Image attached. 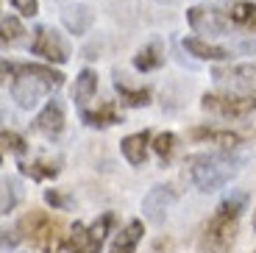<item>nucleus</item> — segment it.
Returning a JSON list of instances; mask_svg holds the SVG:
<instances>
[{"label":"nucleus","mask_w":256,"mask_h":253,"mask_svg":"<svg viewBox=\"0 0 256 253\" xmlns=\"http://www.w3.org/2000/svg\"><path fill=\"white\" fill-rule=\"evenodd\" d=\"M3 76L8 78L12 100L26 112L36 108L45 98H50L56 89L64 86V72L53 70V64H17L6 58Z\"/></svg>","instance_id":"nucleus-1"},{"label":"nucleus","mask_w":256,"mask_h":253,"mask_svg":"<svg viewBox=\"0 0 256 253\" xmlns=\"http://www.w3.org/2000/svg\"><path fill=\"white\" fill-rule=\"evenodd\" d=\"M248 162V150L242 148H218L190 156V178L198 192H218L231 178H237Z\"/></svg>","instance_id":"nucleus-2"},{"label":"nucleus","mask_w":256,"mask_h":253,"mask_svg":"<svg viewBox=\"0 0 256 253\" xmlns=\"http://www.w3.org/2000/svg\"><path fill=\"white\" fill-rule=\"evenodd\" d=\"M248 206V195L242 190H231L223 200L218 203L214 214L204 226V250L206 253H228L234 240H237L240 217Z\"/></svg>","instance_id":"nucleus-3"},{"label":"nucleus","mask_w":256,"mask_h":253,"mask_svg":"<svg viewBox=\"0 0 256 253\" xmlns=\"http://www.w3.org/2000/svg\"><path fill=\"white\" fill-rule=\"evenodd\" d=\"M17 231L39 253H56L62 248H67V234H70V228H64V222L58 217L48 214V212H31V214H26L17 222Z\"/></svg>","instance_id":"nucleus-4"},{"label":"nucleus","mask_w":256,"mask_h":253,"mask_svg":"<svg viewBox=\"0 0 256 253\" xmlns=\"http://www.w3.org/2000/svg\"><path fill=\"white\" fill-rule=\"evenodd\" d=\"M114 212H106L103 217H98L92 226L84 222H72L70 234H67V253H100L103 245L109 242V234L114 228Z\"/></svg>","instance_id":"nucleus-5"},{"label":"nucleus","mask_w":256,"mask_h":253,"mask_svg":"<svg viewBox=\"0 0 256 253\" xmlns=\"http://www.w3.org/2000/svg\"><path fill=\"white\" fill-rule=\"evenodd\" d=\"M186 22L195 34L200 36H231L237 31L234 22L226 14V6H209V3H200V6H190L186 8Z\"/></svg>","instance_id":"nucleus-6"},{"label":"nucleus","mask_w":256,"mask_h":253,"mask_svg":"<svg viewBox=\"0 0 256 253\" xmlns=\"http://www.w3.org/2000/svg\"><path fill=\"white\" fill-rule=\"evenodd\" d=\"M200 108L214 117H228V120H240L256 112V95H240V92H206L200 98Z\"/></svg>","instance_id":"nucleus-7"},{"label":"nucleus","mask_w":256,"mask_h":253,"mask_svg":"<svg viewBox=\"0 0 256 253\" xmlns=\"http://www.w3.org/2000/svg\"><path fill=\"white\" fill-rule=\"evenodd\" d=\"M31 53L39 58H45L48 64H56V67H62V64L70 62L72 56V48L70 42H67V36H64L62 31H56V28L50 26H36L34 28V36H31Z\"/></svg>","instance_id":"nucleus-8"},{"label":"nucleus","mask_w":256,"mask_h":253,"mask_svg":"<svg viewBox=\"0 0 256 253\" xmlns=\"http://www.w3.org/2000/svg\"><path fill=\"white\" fill-rule=\"evenodd\" d=\"M212 78L223 92H240V95H256V64H226L214 67Z\"/></svg>","instance_id":"nucleus-9"},{"label":"nucleus","mask_w":256,"mask_h":253,"mask_svg":"<svg viewBox=\"0 0 256 253\" xmlns=\"http://www.w3.org/2000/svg\"><path fill=\"white\" fill-rule=\"evenodd\" d=\"M173 203H176L173 186H167V184L154 186V190L142 198V220L159 226V222L167 217V212H170V206H173Z\"/></svg>","instance_id":"nucleus-10"},{"label":"nucleus","mask_w":256,"mask_h":253,"mask_svg":"<svg viewBox=\"0 0 256 253\" xmlns=\"http://www.w3.org/2000/svg\"><path fill=\"white\" fill-rule=\"evenodd\" d=\"M34 131L42 134L45 140H58L64 131V106L58 98H53V100H48L45 106L39 108L36 120H34Z\"/></svg>","instance_id":"nucleus-11"},{"label":"nucleus","mask_w":256,"mask_h":253,"mask_svg":"<svg viewBox=\"0 0 256 253\" xmlns=\"http://www.w3.org/2000/svg\"><path fill=\"white\" fill-rule=\"evenodd\" d=\"M181 44H184V50L190 53L192 58H198V62H214V64H220V62H231V58L237 56V50H234V48L214 44V42H209V39H204V36H186Z\"/></svg>","instance_id":"nucleus-12"},{"label":"nucleus","mask_w":256,"mask_h":253,"mask_svg":"<svg viewBox=\"0 0 256 253\" xmlns=\"http://www.w3.org/2000/svg\"><path fill=\"white\" fill-rule=\"evenodd\" d=\"M120 150H122V156H126V162L131 167H142L148 162V153L154 150V134L150 131L128 134L126 140L120 142Z\"/></svg>","instance_id":"nucleus-13"},{"label":"nucleus","mask_w":256,"mask_h":253,"mask_svg":"<svg viewBox=\"0 0 256 253\" xmlns=\"http://www.w3.org/2000/svg\"><path fill=\"white\" fill-rule=\"evenodd\" d=\"M81 122L90 128H112L117 122H122V112L117 108L114 100H106L100 103L98 108H81Z\"/></svg>","instance_id":"nucleus-14"},{"label":"nucleus","mask_w":256,"mask_h":253,"mask_svg":"<svg viewBox=\"0 0 256 253\" xmlns=\"http://www.w3.org/2000/svg\"><path fill=\"white\" fill-rule=\"evenodd\" d=\"M142 234H145V222L128 220L114 234V240H112V245H109V253H134L136 245L142 242Z\"/></svg>","instance_id":"nucleus-15"},{"label":"nucleus","mask_w":256,"mask_h":253,"mask_svg":"<svg viewBox=\"0 0 256 253\" xmlns=\"http://www.w3.org/2000/svg\"><path fill=\"white\" fill-rule=\"evenodd\" d=\"M95 92H98V72L92 70V67H84V70L78 72L76 84H72V103H76L78 112H81V108H90Z\"/></svg>","instance_id":"nucleus-16"},{"label":"nucleus","mask_w":256,"mask_h":253,"mask_svg":"<svg viewBox=\"0 0 256 253\" xmlns=\"http://www.w3.org/2000/svg\"><path fill=\"white\" fill-rule=\"evenodd\" d=\"M223 6L237 31H256V3H250V0H228Z\"/></svg>","instance_id":"nucleus-17"},{"label":"nucleus","mask_w":256,"mask_h":253,"mask_svg":"<svg viewBox=\"0 0 256 253\" xmlns=\"http://www.w3.org/2000/svg\"><path fill=\"white\" fill-rule=\"evenodd\" d=\"M92 12L90 6H84V3H70V6L62 8V22L64 28L70 34H76V36H81V34H86L92 28Z\"/></svg>","instance_id":"nucleus-18"},{"label":"nucleus","mask_w":256,"mask_h":253,"mask_svg":"<svg viewBox=\"0 0 256 253\" xmlns=\"http://www.w3.org/2000/svg\"><path fill=\"white\" fill-rule=\"evenodd\" d=\"M164 44L162 42H148L145 48H140L134 56V70L140 72H156L164 67Z\"/></svg>","instance_id":"nucleus-19"},{"label":"nucleus","mask_w":256,"mask_h":253,"mask_svg":"<svg viewBox=\"0 0 256 253\" xmlns=\"http://www.w3.org/2000/svg\"><path fill=\"white\" fill-rule=\"evenodd\" d=\"M114 89H117V95H120V100L126 103V106L142 108V106L150 103V89L148 86H128V84L122 81V76L114 78Z\"/></svg>","instance_id":"nucleus-20"},{"label":"nucleus","mask_w":256,"mask_h":253,"mask_svg":"<svg viewBox=\"0 0 256 253\" xmlns=\"http://www.w3.org/2000/svg\"><path fill=\"white\" fill-rule=\"evenodd\" d=\"M192 140H206L218 148H240L242 136L231 131H218V128H192Z\"/></svg>","instance_id":"nucleus-21"},{"label":"nucleus","mask_w":256,"mask_h":253,"mask_svg":"<svg viewBox=\"0 0 256 253\" xmlns=\"http://www.w3.org/2000/svg\"><path fill=\"white\" fill-rule=\"evenodd\" d=\"M20 172L28 176L31 181H50L58 176V164L56 162H48V158H36V162H20Z\"/></svg>","instance_id":"nucleus-22"},{"label":"nucleus","mask_w":256,"mask_h":253,"mask_svg":"<svg viewBox=\"0 0 256 253\" xmlns=\"http://www.w3.org/2000/svg\"><path fill=\"white\" fill-rule=\"evenodd\" d=\"M20 200H22V181L17 176H6L3 178V200H0L3 214H12L20 206Z\"/></svg>","instance_id":"nucleus-23"},{"label":"nucleus","mask_w":256,"mask_h":253,"mask_svg":"<svg viewBox=\"0 0 256 253\" xmlns=\"http://www.w3.org/2000/svg\"><path fill=\"white\" fill-rule=\"evenodd\" d=\"M176 150H178V136H176L173 131H162V134H156V136H154V153L159 156L162 167L173 162Z\"/></svg>","instance_id":"nucleus-24"},{"label":"nucleus","mask_w":256,"mask_h":253,"mask_svg":"<svg viewBox=\"0 0 256 253\" xmlns=\"http://www.w3.org/2000/svg\"><path fill=\"white\" fill-rule=\"evenodd\" d=\"M26 26L20 22V17L6 14L3 17V48H17V44L26 42Z\"/></svg>","instance_id":"nucleus-25"},{"label":"nucleus","mask_w":256,"mask_h":253,"mask_svg":"<svg viewBox=\"0 0 256 253\" xmlns=\"http://www.w3.org/2000/svg\"><path fill=\"white\" fill-rule=\"evenodd\" d=\"M3 148H6L8 153H14L17 158H22V156L28 153V142L22 140L17 131H8V128L3 131Z\"/></svg>","instance_id":"nucleus-26"},{"label":"nucleus","mask_w":256,"mask_h":253,"mask_svg":"<svg viewBox=\"0 0 256 253\" xmlns=\"http://www.w3.org/2000/svg\"><path fill=\"white\" fill-rule=\"evenodd\" d=\"M45 203L53 206V212H70L72 209V198L64 195L62 190H45Z\"/></svg>","instance_id":"nucleus-27"},{"label":"nucleus","mask_w":256,"mask_h":253,"mask_svg":"<svg viewBox=\"0 0 256 253\" xmlns=\"http://www.w3.org/2000/svg\"><path fill=\"white\" fill-rule=\"evenodd\" d=\"M12 8L20 17H36L39 14V0H12Z\"/></svg>","instance_id":"nucleus-28"},{"label":"nucleus","mask_w":256,"mask_h":253,"mask_svg":"<svg viewBox=\"0 0 256 253\" xmlns=\"http://www.w3.org/2000/svg\"><path fill=\"white\" fill-rule=\"evenodd\" d=\"M17 234H20L17 228H14V231H8V228L3 231V253H8V250H14V248H17V242L22 240V236H17Z\"/></svg>","instance_id":"nucleus-29"},{"label":"nucleus","mask_w":256,"mask_h":253,"mask_svg":"<svg viewBox=\"0 0 256 253\" xmlns=\"http://www.w3.org/2000/svg\"><path fill=\"white\" fill-rule=\"evenodd\" d=\"M254 231H256V209H254Z\"/></svg>","instance_id":"nucleus-30"},{"label":"nucleus","mask_w":256,"mask_h":253,"mask_svg":"<svg viewBox=\"0 0 256 253\" xmlns=\"http://www.w3.org/2000/svg\"><path fill=\"white\" fill-rule=\"evenodd\" d=\"M159 3H173V0H159Z\"/></svg>","instance_id":"nucleus-31"},{"label":"nucleus","mask_w":256,"mask_h":253,"mask_svg":"<svg viewBox=\"0 0 256 253\" xmlns=\"http://www.w3.org/2000/svg\"><path fill=\"white\" fill-rule=\"evenodd\" d=\"M254 253H256V250H254Z\"/></svg>","instance_id":"nucleus-32"}]
</instances>
